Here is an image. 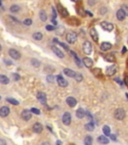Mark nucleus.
Here are the masks:
<instances>
[{"mask_svg":"<svg viewBox=\"0 0 128 145\" xmlns=\"http://www.w3.org/2000/svg\"><path fill=\"white\" fill-rule=\"evenodd\" d=\"M114 117L117 119V120H123L125 117H126V112L124 109L122 108H118L115 110L114 112Z\"/></svg>","mask_w":128,"mask_h":145,"instance_id":"nucleus-1","label":"nucleus"},{"mask_svg":"<svg viewBox=\"0 0 128 145\" xmlns=\"http://www.w3.org/2000/svg\"><path fill=\"white\" fill-rule=\"evenodd\" d=\"M66 40L68 43H74L77 40V34L74 31H70L66 34Z\"/></svg>","mask_w":128,"mask_h":145,"instance_id":"nucleus-2","label":"nucleus"},{"mask_svg":"<svg viewBox=\"0 0 128 145\" xmlns=\"http://www.w3.org/2000/svg\"><path fill=\"white\" fill-rule=\"evenodd\" d=\"M82 49H83V52H84V54H86V55H90L91 53H92V44H91V42L90 41H84V43H83V45H82Z\"/></svg>","mask_w":128,"mask_h":145,"instance_id":"nucleus-3","label":"nucleus"},{"mask_svg":"<svg viewBox=\"0 0 128 145\" xmlns=\"http://www.w3.org/2000/svg\"><path fill=\"white\" fill-rule=\"evenodd\" d=\"M117 70H118V67L116 65H112V66H110L106 69V75L107 76H113V75L116 74Z\"/></svg>","mask_w":128,"mask_h":145,"instance_id":"nucleus-4","label":"nucleus"},{"mask_svg":"<svg viewBox=\"0 0 128 145\" xmlns=\"http://www.w3.org/2000/svg\"><path fill=\"white\" fill-rule=\"evenodd\" d=\"M62 122L64 125H70L71 123V114L69 112H65L62 116Z\"/></svg>","mask_w":128,"mask_h":145,"instance_id":"nucleus-5","label":"nucleus"},{"mask_svg":"<svg viewBox=\"0 0 128 145\" xmlns=\"http://www.w3.org/2000/svg\"><path fill=\"white\" fill-rule=\"evenodd\" d=\"M126 13H125V11L122 9V8H120L119 10H117V12H116V17H117V19L119 20V21H123L125 18H126Z\"/></svg>","mask_w":128,"mask_h":145,"instance_id":"nucleus-6","label":"nucleus"},{"mask_svg":"<svg viewBox=\"0 0 128 145\" xmlns=\"http://www.w3.org/2000/svg\"><path fill=\"white\" fill-rule=\"evenodd\" d=\"M9 56L13 59H19V58H21V54L18 51L14 50V49H10L9 50Z\"/></svg>","mask_w":128,"mask_h":145,"instance_id":"nucleus-7","label":"nucleus"},{"mask_svg":"<svg viewBox=\"0 0 128 145\" xmlns=\"http://www.w3.org/2000/svg\"><path fill=\"white\" fill-rule=\"evenodd\" d=\"M56 81H57V83H58V85L60 86V87L62 88H65L68 86V82L62 77V76H57V78H56Z\"/></svg>","mask_w":128,"mask_h":145,"instance_id":"nucleus-8","label":"nucleus"},{"mask_svg":"<svg viewBox=\"0 0 128 145\" xmlns=\"http://www.w3.org/2000/svg\"><path fill=\"white\" fill-rule=\"evenodd\" d=\"M100 25H101V27H102L104 30H106V31H112L113 28H114V25H113L112 23H110V22H107V21H102Z\"/></svg>","mask_w":128,"mask_h":145,"instance_id":"nucleus-9","label":"nucleus"},{"mask_svg":"<svg viewBox=\"0 0 128 145\" xmlns=\"http://www.w3.org/2000/svg\"><path fill=\"white\" fill-rule=\"evenodd\" d=\"M37 100H38L41 104L45 105V104H46V100H47L45 93H43V92H39V93H37Z\"/></svg>","mask_w":128,"mask_h":145,"instance_id":"nucleus-10","label":"nucleus"},{"mask_svg":"<svg viewBox=\"0 0 128 145\" xmlns=\"http://www.w3.org/2000/svg\"><path fill=\"white\" fill-rule=\"evenodd\" d=\"M21 117H22V119H23L24 121H29V120L31 119V117H32L31 110H30V111H29V110H23L22 113H21Z\"/></svg>","mask_w":128,"mask_h":145,"instance_id":"nucleus-11","label":"nucleus"},{"mask_svg":"<svg viewBox=\"0 0 128 145\" xmlns=\"http://www.w3.org/2000/svg\"><path fill=\"white\" fill-rule=\"evenodd\" d=\"M9 113H10V109L7 106H3L0 108V117L5 118L9 115Z\"/></svg>","mask_w":128,"mask_h":145,"instance_id":"nucleus-12","label":"nucleus"},{"mask_svg":"<svg viewBox=\"0 0 128 145\" xmlns=\"http://www.w3.org/2000/svg\"><path fill=\"white\" fill-rule=\"evenodd\" d=\"M66 103H67V105L69 106V107H71V108H73V107H75L77 104V101L76 99L74 98V97H67V99H66Z\"/></svg>","mask_w":128,"mask_h":145,"instance_id":"nucleus-13","label":"nucleus"},{"mask_svg":"<svg viewBox=\"0 0 128 145\" xmlns=\"http://www.w3.org/2000/svg\"><path fill=\"white\" fill-rule=\"evenodd\" d=\"M57 9H58V11L60 12V14H61L63 17H67V16L69 15V13H68L67 9H66V8H64L61 4H58V5H57Z\"/></svg>","mask_w":128,"mask_h":145,"instance_id":"nucleus-14","label":"nucleus"},{"mask_svg":"<svg viewBox=\"0 0 128 145\" xmlns=\"http://www.w3.org/2000/svg\"><path fill=\"white\" fill-rule=\"evenodd\" d=\"M33 131L35 132V133H37V134H40L42 131H43V126L40 124V123H35L34 125H33Z\"/></svg>","mask_w":128,"mask_h":145,"instance_id":"nucleus-15","label":"nucleus"},{"mask_svg":"<svg viewBox=\"0 0 128 145\" xmlns=\"http://www.w3.org/2000/svg\"><path fill=\"white\" fill-rule=\"evenodd\" d=\"M111 49H112V44L110 42H106L105 41V42H102L101 45H100V50L102 52H107V51H109Z\"/></svg>","mask_w":128,"mask_h":145,"instance_id":"nucleus-16","label":"nucleus"},{"mask_svg":"<svg viewBox=\"0 0 128 145\" xmlns=\"http://www.w3.org/2000/svg\"><path fill=\"white\" fill-rule=\"evenodd\" d=\"M52 51H53V53L58 57V58H63L65 56H64V53L63 52H61L58 47H56V46H52Z\"/></svg>","mask_w":128,"mask_h":145,"instance_id":"nucleus-17","label":"nucleus"},{"mask_svg":"<svg viewBox=\"0 0 128 145\" xmlns=\"http://www.w3.org/2000/svg\"><path fill=\"white\" fill-rule=\"evenodd\" d=\"M63 73L64 75H66L67 77H70V78H74L75 77V72L73 70H70V69H64L63 70Z\"/></svg>","mask_w":128,"mask_h":145,"instance_id":"nucleus-18","label":"nucleus"},{"mask_svg":"<svg viewBox=\"0 0 128 145\" xmlns=\"http://www.w3.org/2000/svg\"><path fill=\"white\" fill-rule=\"evenodd\" d=\"M90 36L92 37V39H93L95 42L98 41V33H97V31H96V29L95 28L90 29Z\"/></svg>","mask_w":128,"mask_h":145,"instance_id":"nucleus-19","label":"nucleus"},{"mask_svg":"<svg viewBox=\"0 0 128 145\" xmlns=\"http://www.w3.org/2000/svg\"><path fill=\"white\" fill-rule=\"evenodd\" d=\"M83 63L86 68H91L93 66V60L89 58H83Z\"/></svg>","mask_w":128,"mask_h":145,"instance_id":"nucleus-20","label":"nucleus"},{"mask_svg":"<svg viewBox=\"0 0 128 145\" xmlns=\"http://www.w3.org/2000/svg\"><path fill=\"white\" fill-rule=\"evenodd\" d=\"M86 115V112L82 109V108H79L78 110L76 111V117L77 118H79V119H82V118H84Z\"/></svg>","mask_w":128,"mask_h":145,"instance_id":"nucleus-21","label":"nucleus"},{"mask_svg":"<svg viewBox=\"0 0 128 145\" xmlns=\"http://www.w3.org/2000/svg\"><path fill=\"white\" fill-rule=\"evenodd\" d=\"M9 82L10 81H9L8 77H6L4 75H0V84H2V85H8Z\"/></svg>","mask_w":128,"mask_h":145,"instance_id":"nucleus-22","label":"nucleus"},{"mask_svg":"<svg viewBox=\"0 0 128 145\" xmlns=\"http://www.w3.org/2000/svg\"><path fill=\"white\" fill-rule=\"evenodd\" d=\"M97 141H98L100 144H107V143L109 142L108 138H107V137H105V136H103V135H100V136H98V138H97Z\"/></svg>","mask_w":128,"mask_h":145,"instance_id":"nucleus-23","label":"nucleus"},{"mask_svg":"<svg viewBox=\"0 0 128 145\" xmlns=\"http://www.w3.org/2000/svg\"><path fill=\"white\" fill-rule=\"evenodd\" d=\"M32 37H33L35 40H41L42 37H43V34H42L41 32H39V31H36V32H34V33L32 34Z\"/></svg>","mask_w":128,"mask_h":145,"instance_id":"nucleus-24","label":"nucleus"},{"mask_svg":"<svg viewBox=\"0 0 128 145\" xmlns=\"http://www.w3.org/2000/svg\"><path fill=\"white\" fill-rule=\"evenodd\" d=\"M70 55H71V56H73V58H74V59H75V61H76L77 66L81 68V67H82V65H81V60L79 59V58H78V56H77V55H76V54H75V53H74V52H72V51L70 52Z\"/></svg>","mask_w":128,"mask_h":145,"instance_id":"nucleus-25","label":"nucleus"},{"mask_svg":"<svg viewBox=\"0 0 128 145\" xmlns=\"http://www.w3.org/2000/svg\"><path fill=\"white\" fill-rule=\"evenodd\" d=\"M39 17H40V19H41L42 21H46V20H47V14H46V12H45L44 10H40V12H39Z\"/></svg>","mask_w":128,"mask_h":145,"instance_id":"nucleus-26","label":"nucleus"},{"mask_svg":"<svg viewBox=\"0 0 128 145\" xmlns=\"http://www.w3.org/2000/svg\"><path fill=\"white\" fill-rule=\"evenodd\" d=\"M6 101H7L8 103H10L11 105H14V106H17V105H19V102H18L17 100H15V99H13V98H10V97L6 98Z\"/></svg>","mask_w":128,"mask_h":145,"instance_id":"nucleus-27","label":"nucleus"},{"mask_svg":"<svg viewBox=\"0 0 128 145\" xmlns=\"http://www.w3.org/2000/svg\"><path fill=\"white\" fill-rule=\"evenodd\" d=\"M102 131L105 136H110V133H111V132H110V127H109V126H107V125L103 126Z\"/></svg>","mask_w":128,"mask_h":145,"instance_id":"nucleus-28","label":"nucleus"},{"mask_svg":"<svg viewBox=\"0 0 128 145\" xmlns=\"http://www.w3.org/2000/svg\"><path fill=\"white\" fill-rule=\"evenodd\" d=\"M9 10H10L11 12H13V13H16V12H18V11L20 10V7H19L18 5H16V4H13V5L10 6Z\"/></svg>","mask_w":128,"mask_h":145,"instance_id":"nucleus-29","label":"nucleus"},{"mask_svg":"<svg viewBox=\"0 0 128 145\" xmlns=\"http://www.w3.org/2000/svg\"><path fill=\"white\" fill-rule=\"evenodd\" d=\"M31 65H32L33 67H35V68H39L40 65H41V62H40L38 59H36V58H32V59H31Z\"/></svg>","mask_w":128,"mask_h":145,"instance_id":"nucleus-30","label":"nucleus"},{"mask_svg":"<svg viewBox=\"0 0 128 145\" xmlns=\"http://www.w3.org/2000/svg\"><path fill=\"white\" fill-rule=\"evenodd\" d=\"M85 129H86L87 131H93V130H94V124H93L92 122L87 123V124L85 125Z\"/></svg>","mask_w":128,"mask_h":145,"instance_id":"nucleus-31","label":"nucleus"},{"mask_svg":"<svg viewBox=\"0 0 128 145\" xmlns=\"http://www.w3.org/2000/svg\"><path fill=\"white\" fill-rule=\"evenodd\" d=\"M92 141H93V140H92V137H91V136H89V135H88V136H86V137H85V139H84V143H85L86 145H91L92 144Z\"/></svg>","mask_w":128,"mask_h":145,"instance_id":"nucleus-32","label":"nucleus"},{"mask_svg":"<svg viewBox=\"0 0 128 145\" xmlns=\"http://www.w3.org/2000/svg\"><path fill=\"white\" fill-rule=\"evenodd\" d=\"M74 79H75V81H76V82H81V81L83 80V76H82L81 74H79V73H76V74H75Z\"/></svg>","mask_w":128,"mask_h":145,"instance_id":"nucleus-33","label":"nucleus"},{"mask_svg":"<svg viewBox=\"0 0 128 145\" xmlns=\"http://www.w3.org/2000/svg\"><path fill=\"white\" fill-rule=\"evenodd\" d=\"M105 59L108 60V61H114L115 60V58L113 57V55H108L105 57Z\"/></svg>","mask_w":128,"mask_h":145,"instance_id":"nucleus-34","label":"nucleus"},{"mask_svg":"<svg viewBox=\"0 0 128 145\" xmlns=\"http://www.w3.org/2000/svg\"><path fill=\"white\" fill-rule=\"evenodd\" d=\"M69 23H72L71 25H78V24H79V20H77V19H75V18H73V19L69 20Z\"/></svg>","mask_w":128,"mask_h":145,"instance_id":"nucleus-35","label":"nucleus"},{"mask_svg":"<svg viewBox=\"0 0 128 145\" xmlns=\"http://www.w3.org/2000/svg\"><path fill=\"white\" fill-rule=\"evenodd\" d=\"M54 80H55V78H54L53 76H51V75H48V76H47V81H48L49 83H53Z\"/></svg>","mask_w":128,"mask_h":145,"instance_id":"nucleus-36","label":"nucleus"},{"mask_svg":"<svg viewBox=\"0 0 128 145\" xmlns=\"http://www.w3.org/2000/svg\"><path fill=\"white\" fill-rule=\"evenodd\" d=\"M57 43H58V44H60L62 47H64V50H66V51H68V50H69L68 45H67V44H65V43H63V42H60V41H58Z\"/></svg>","mask_w":128,"mask_h":145,"instance_id":"nucleus-37","label":"nucleus"},{"mask_svg":"<svg viewBox=\"0 0 128 145\" xmlns=\"http://www.w3.org/2000/svg\"><path fill=\"white\" fill-rule=\"evenodd\" d=\"M31 112L34 113V114H36V115H39V114L41 113L40 110H38V109H36V108H32V109H31Z\"/></svg>","mask_w":128,"mask_h":145,"instance_id":"nucleus-38","label":"nucleus"},{"mask_svg":"<svg viewBox=\"0 0 128 145\" xmlns=\"http://www.w3.org/2000/svg\"><path fill=\"white\" fill-rule=\"evenodd\" d=\"M23 23H24L25 25H31V24H32V20L28 18V19H25V20L23 21Z\"/></svg>","mask_w":128,"mask_h":145,"instance_id":"nucleus-39","label":"nucleus"},{"mask_svg":"<svg viewBox=\"0 0 128 145\" xmlns=\"http://www.w3.org/2000/svg\"><path fill=\"white\" fill-rule=\"evenodd\" d=\"M106 12H107V8H106V7H101L100 10H99V13H100V14H105Z\"/></svg>","mask_w":128,"mask_h":145,"instance_id":"nucleus-40","label":"nucleus"},{"mask_svg":"<svg viewBox=\"0 0 128 145\" xmlns=\"http://www.w3.org/2000/svg\"><path fill=\"white\" fill-rule=\"evenodd\" d=\"M121 8H122V9L125 11L126 15L128 16V5H122V6H121Z\"/></svg>","mask_w":128,"mask_h":145,"instance_id":"nucleus-41","label":"nucleus"},{"mask_svg":"<svg viewBox=\"0 0 128 145\" xmlns=\"http://www.w3.org/2000/svg\"><path fill=\"white\" fill-rule=\"evenodd\" d=\"M46 30H48V31H52V30H55V27L53 26V25H47L46 27Z\"/></svg>","mask_w":128,"mask_h":145,"instance_id":"nucleus-42","label":"nucleus"},{"mask_svg":"<svg viewBox=\"0 0 128 145\" xmlns=\"http://www.w3.org/2000/svg\"><path fill=\"white\" fill-rule=\"evenodd\" d=\"M13 79H14L15 81H19V80H20V76H19L18 74H13Z\"/></svg>","mask_w":128,"mask_h":145,"instance_id":"nucleus-43","label":"nucleus"},{"mask_svg":"<svg viewBox=\"0 0 128 145\" xmlns=\"http://www.w3.org/2000/svg\"><path fill=\"white\" fill-rule=\"evenodd\" d=\"M87 2H88V5H90V6H93V5H95V3H96V0H88Z\"/></svg>","mask_w":128,"mask_h":145,"instance_id":"nucleus-44","label":"nucleus"},{"mask_svg":"<svg viewBox=\"0 0 128 145\" xmlns=\"http://www.w3.org/2000/svg\"><path fill=\"white\" fill-rule=\"evenodd\" d=\"M52 13H53V18H56L57 14H56V10H55L54 7H52Z\"/></svg>","mask_w":128,"mask_h":145,"instance_id":"nucleus-45","label":"nucleus"},{"mask_svg":"<svg viewBox=\"0 0 128 145\" xmlns=\"http://www.w3.org/2000/svg\"><path fill=\"white\" fill-rule=\"evenodd\" d=\"M4 62H5L7 66H11V65H12V61L9 60V59H4Z\"/></svg>","mask_w":128,"mask_h":145,"instance_id":"nucleus-46","label":"nucleus"},{"mask_svg":"<svg viewBox=\"0 0 128 145\" xmlns=\"http://www.w3.org/2000/svg\"><path fill=\"white\" fill-rule=\"evenodd\" d=\"M124 84H125V85L128 87V76H127V75L124 77Z\"/></svg>","mask_w":128,"mask_h":145,"instance_id":"nucleus-47","label":"nucleus"},{"mask_svg":"<svg viewBox=\"0 0 128 145\" xmlns=\"http://www.w3.org/2000/svg\"><path fill=\"white\" fill-rule=\"evenodd\" d=\"M126 52H127V49H126L125 46H123V50H122V52H121V53H122V54H125Z\"/></svg>","mask_w":128,"mask_h":145,"instance_id":"nucleus-48","label":"nucleus"},{"mask_svg":"<svg viewBox=\"0 0 128 145\" xmlns=\"http://www.w3.org/2000/svg\"><path fill=\"white\" fill-rule=\"evenodd\" d=\"M0 144L5 145V144H6V141H4V140H2V139H0Z\"/></svg>","mask_w":128,"mask_h":145,"instance_id":"nucleus-49","label":"nucleus"},{"mask_svg":"<svg viewBox=\"0 0 128 145\" xmlns=\"http://www.w3.org/2000/svg\"><path fill=\"white\" fill-rule=\"evenodd\" d=\"M52 23H53L54 25H56V24H57V21L55 20V18H52Z\"/></svg>","mask_w":128,"mask_h":145,"instance_id":"nucleus-50","label":"nucleus"},{"mask_svg":"<svg viewBox=\"0 0 128 145\" xmlns=\"http://www.w3.org/2000/svg\"><path fill=\"white\" fill-rule=\"evenodd\" d=\"M110 137H111L112 140H114V141L116 140V136H115V135H110Z\"/></svg>","mask_w":128,"mask_h":145,"instance_id":"nucleus-51","label":"nucleus"},{"mask_svg":"<svg viewBox=\"0 0 128 145\" xmlns=\"http://www.w3.org/2000/svg\"><path fill=\"white\" fill-rule=\"evenodd\" d=\"M71 1H73V2H78L79 0H71Z\"/></svg>","mask_w":128,"mask_h":145,"instance_id":"nucleus-52","label":"nucleus"},{"mask_svg":"<svg viewBox=\"0 0 128 145\" xmlns=\"http://www.w3.org/2000/svg\"><path fill=\"white\" fill-rule=\"evenodd\" d=\"M1 4H2V1H1V0H0V6H1Z\"/></svg>","mask_w":128,"mask_h":145,"instance_id":"nucleus-53","label":"nucleus"},{"mask_svg":"<svg viewBox=\"0 0 128 145\" xmlns=\"http://www.w3.org/2000/svg\"><path fill=\"white\" fill-rule=\"evenodd\" d=\"M1 50H2V46H1V44H0V51H1Z\"/></svg>","mask_w":128,"mask_h":145,"instance_id":"nucleus-54","label":"nucleus"},{"mask_svg":"<svg viewBox=\"0 0 128 145\" xmlns=\"http://www.w3.org/2000/svg\"><path fill=\"white\" fill-rule=\"evenodd\" d=\"M0 100H1V96H0Z\"/></svg>","mask_w":128,"mask_h":145,"instance_id":"nucleus-55","label":"nucleus"}]
</instances>
